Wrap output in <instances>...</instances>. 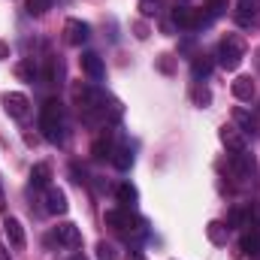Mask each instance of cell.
Returning a JSON list of instances; mask_svg holds the SVG:
<instances>
[{
  "label": "cell",
  "mask_w": 260,
  "mask_h": 260,
  "mask_svg": "<svg viewBox=\"0 0 260 260\" xmlns=\"http://www.w3.org/2000/svg\"><path fill=\"white\" fill-rule=\"evenodd\" d=\"M106 224L112 227V230H118V233H136L139 227H142V221L130 212V209H109L106 212Z\"/></svg>",
  "instance_id": "obj_3"
},
{
  "label": "cell",
  "mask_w": 260,
  "mask_h": 260,
  "mask_svg": "<svg viewBox=\"0 0 260 260\" xmlns=\"http://www.w3.org/2000/svg\"><path fill=\"white\" fill-rule=\"evenodd\" d=\"M27 106H30V103H27V97H24V94H18V91H12V94H6V97H3V109H6L12 118H24V115H27Z\"/></svg>",
  "instance_id": "obj_8"
},
{
  "label": "cell",
  "mask_w": 260,
  "mask_h": 260,
  "mask_svg": "<svg viewBox=\"0 0 260 260\" xmlns=\"http://www.w3.org/2000/svg\"><path fill=\"white\" fill-rule=\"evenodd\" d=\"M6 206V197H3V185H0V209Z\"/></svg>",
  "instance_id": "obj_28"
},
{
  "label": "cell",
  "mask_w": 260,
  "mask_h": 260,
  "mask_svg": "<svg viewBox=\"0 0 260 260\" xmlns=\"http://www.w3.org/2000/svg\"><path fill=\"white\" fill-rule=\"evenodd\" d=\"M46 209H49L52 215H64L67 209H70L67 194L61 191V188H49V191H46Z\"/></svg>",
  "instance_id": "obj_9"
},
{
  "label": "cell",
  "mask_w": 260,
  "mask_h": 260,
  "mask_svg": "<svg viewBox=\"0 0 260 260\" xmlns=\"http://www.w3.org/2000/svg\"><path fill=\"white\" fill-rule=\"evenodd\" d=\"M257 15H260V0H239L236 3V21L242 27H248L251 21H257Z\"/></svg>",
  "instance_id": "obj_7"
},
{
  "label": "cell",
  "mask_w": 260,
  "mask_h": 260,
  "mask_svg": "<svg viewBox=\"0 0 260 260\" xmlns=\"http://www.w3.org/2000/svg\"><path fill=\"white\" fill-rule=\"evenodd\" d=\"M118 170H130L133 167V151H130L127 145H118V148H112V157H109Z\"/></svg>",
  "instance_id": "obj_16"
},
{
  "label": "cell",
  "mask_w": 260,
  "mask_h": 260,
  "mask_svg": "<svg viewBox=\"0 0 260 260\" xmlns=\"http://www.w3.org/2000/svg\"><path fill=\"white\" fill-rule=\"evenodd\" d=\"M139 9H142V15H145V18H151V15H157L160 3H157V0H139Z\"/></svg>",
  "instance_id": "obj_22"
},
{
  "label": "cell",
  "mask_w": 260,
  "mask_h": 260,
  "mask_svg": "<svg viewBox=\"0 0 260 260\" xmlns=\"http://www.w3.org/2000/svg\"><path fill=\"white\" fill-rule=\"evenodd\" d=\"M209 239H212L215 245H224V242H227V227H224L221 221H212V224H209Z\"/></svg>",
  "instance_id": "obj_18"
},
{
  "label": "cell",
  "mask_w": 260,
  "mask_h": 260,
  "mask_svg": "<svg viewBox=\"0 0 260 260\" xmlns=\"http://www.w3.org/2000/svg\"><path fill=\"white\" fill-rule=\"evenodd\" d=\"M52 3H55V0H27V12H30V15H46V12L52 9Z\"/></svg>",
  "instance_id": "obj_20"
},
{
  "label": "cell",
  "mask_w": 260,
  "mask_h": 260,
  "mask_svg": "<svg viewBox=\"0 0 260 260\" xmlns=\"http://www.w3.org/2000/svg\"><path fill=\"white\" fill-rule=\"evenodd\" d=\"M82 70H85L91 79H103V61H100V55L85 52V55H82Z\"/></svg>",
  "instance_id": "obj_14"
},
{
  "label": "cell",
  "mask_w": 260,
  "mask_h": 260,
  "mask_svg": "<svg viewBox=\"0 0 260 260\" xmlns=\"http://www.w3.org/2000/svg\"><path fill=\"white\" fill-rule=\"evenodd\" d=\"M97 257H100V260H118V254H115V248H112V245L100 242V245H97Z\"/></svg>",
  "instance_id": "obj_24"
},
{
  "label": "cell",
  "mask_w": 260,
  "mask_h": 260,
  "mask_svg": "<svg viewBox=\"0 0 260 260\" xmlns=\"http://www.w3.org/2000/svg\"><path fill=\"white\" fill-rule=\"evenodd\" d=\"M70 260H88V257H85V254H73Z\"/></svg>",
  "instance_id": "obj_30"
},
{
  "label": "cell",
  "mask_w": 260,
  "mask_h": 260,
  "mask_svg": "<svg viewBox=\"0 0 260 260\" xmlns=\"http://www.w3.org/2000/svg\"><path fill=\"white\" fill-rule=\"evenodd\" d=\"M55 242L58 245H64V248H79L82 245V233H79V227L76 224H58L55 227Z\"/></svg>",
  "instance_id": "obj_6"
},
{
  "label": "cell",
  "mask_w": 260,
  "mask_h": 260,
  "mask_svg": "<svg viewBox=\"0 0 260 260\" xmlns=\"http://www.w3.org/2000/svg\"><path fill=\"white\" fill-rule=\"evenodd\" d=\"M209 70H212V61L209 58H197L194 61V76L200 79V76H209Z\"/></svg>",
  "instance_id": "obj_23"
},
{
  "label": "cell",
  "mask_w": 260,
  "mask_h": 260,
  "mask_svg": "<svg viewBox=\"0 0 260 260\" xmlns=\"http://www.w3.org/2000/svg\"><path fill=\"white\" fill-rule=\"evenodd\" d=\"M115 194H118V203H121L124 209H133V203L139 200V191H136V188H133L130 182H124V185H118V191H115Z\"/></svg>",
  "instance_id": "obj_17"
},
{
  "label": "cell",
  "mask_w": 260,
  "mask_h": 260,
  "mask_svg": "<svg viewBox=\"0 0 260 260\" xmlns=\"http://www.w3.org/2000/svg\"><path fill=\"white\" fill-rule=\"evenodd\" d=\"M130 260H145V257H142L139 251H130Z\"/></svg>",
  "instance_id": "obj_27"
},
{
  "label": "cell",
  "mask_w": 260,
  "mask_h": 260,
  "mask_svg": "<svg viewBox=\"0 0 260 260\" xmlns=\"http://www.w3.org/2000/svg\"><path fill=\"white\" fill-rule=\"evenodd\" d=\"M64 37H67L70 46H82V43L91 37V27H88V21H82V18H67Z\"/></svg>",
  "instance_id": "obj_5"
},
{
  "label": "cell",
  "mask_w": 260,
  "mask_h": 260,
  "mask_svg": "<svg viewBox=\"0 0 260 260\" xmlns=\"http://www.w3.org/2000/svg\"><path fill=\"white\" fill-rule=\"evenodd\" d=\"M40 130L49 142H61L64 139V109L58 100H46L43 112H40Z\"/></svg>",
  "instance_id": "obj_1"
},
{
  "label": "cell",
  "mask_w": 260,
  "mask_h": 260,
  "mask_svg": "<svg viewBox=\"0 0 260 260\" xmlns=\"http://www.w3.org/2000/svg\"><path fill=\"white\" fill-rule=\"evenodd\" d=\"M233 124L242 130V133H251V136H257V118L251 115V112H245V109H233Z\"/></svg>",
  "instance_id": "obj_12"
},
{
  "label": "cell",
  "mask_w": 260,
  "mask_h": 260,
  "mask_svg": "<svg viewBox=\"0 0 260 260\" xmlns=\"http://www.w3.org/2000/svg\"><path fill=\"white\" fill-rule=\"evenodd\" d=\"M194 100H197V103H203V106H206V103H209V91H206V88H203V91L197 88V91H194Z\"/></svg>",
  "instance_id": "obj_26"
},
{
  "label": "cell",
  "mask_w": 260,
  "mask_h": 260,
  "mask_svg": "<svg viewBox=\"0 0 260 260\" xmlns=\"http://www.w3.org/2000/svg\"><path fill=\"white\" fill-rule=\"evenodd\" d=\"M15 73H18L21 79H30V82H34V76H37V70H34V64H27V61L15 67Z\"/></svg>",
  "instance_id": "obj_25"
},
{
  "label": "cell",
  "mask_w": 260,
  "mask_h": 260,
  "mask_svg": "<svg viewBox=\"0 0 260 260\" xmlns=\"http://www.w3.org/2000/svg\"><path fill=\"white\" fill-rule=\"evenodd\" d=\"M242 58H245V43H242V37L227 34V37L221 40V46H218V64L224 67V70H236V67L242 64Z\"/></svg>",
  "instance_id": "obj_2"
},
{
  "label": "cell",
  "mask_w": 260,
  "mask_h": 260,
  "mask_svg": "<svg viewBox=\"0 0 260 260\" xmlns=\"http://www.w3.org/2000/svg\"><path fill=\"white\" fill-rule=\"evenodd\" d=\"M233 97L242 100V103H251V97H254V79L251 76H239L233 82Z\"/></svg>",
  "instance_id": "obj_11"
},
{
  "label": "cell",
  "mask_w": 260,
  "mask_h": 260,
  "mask_svg": "<svg viewBox=\"0 0 260 260\" xmlns=\"http://www.w3.org/2000/svg\"><path fill=\"white\" fill-rule=\"evenodd\" d=\"M49 179H52V167H49V164H37V167L30 170V185H34V188H46Z\"/></svg>",
  "instance_id": "obj_15"
},
{
  "label": "cell",
  "mask_w": 260,
  "mask_h": 260,
  "mask_svg": "<svg viewBox=\"0 0 260 260\" xmlns=\"http://www.w3.org/2000/svg\"><path fill=\"white\" fill-rule=\"evenodd\" d=\"M0 260H9V254H6V248L0 245Z\"/></svg>",
  "instance_id": "obj_29"
},
{
  "label": "cell",
  "mask_w": 260,
  "mask_h": 260,
  "mask_svg": "<svg viewBox=\"0 0 260 260\" xmlns=\"http://www.w3.org/2000/svg\"><path fill=\"white\" fill-rule=\"evenodd\" d=\"M221 142L236 154V151H245V139H242V130L239 127H224L221 130Z\"/></svg>",
  "instance_id": "obj_13"
},
{
  "label": "cell",
  "mask_w": 260,
  "mask_h": 260,
  "mask_svg": "<svg viewBox=\"0 0 260 260\" xmlns=\"http://www.w3.org/2000/svg\"><path fill=\"white\" fill-rule=\"evenodd\" d=\"M94 157H97V160L112 157V139H97V142H94Z\"/></svg>",
  "instance_id": "obj_19"
},
{
  "label": "cell",
  "mask_w": 260,
  "mask_h": 260,
  "mask_svg": "<svg viewBox=\"0 0 260 260\" xmlns=\"http://www.w3.org/2000/svg\"><path fill=\"white\" fill-rule=\"evenodd\" d=\"M3 230H6V239L12 242V248H24V245H27V239H24V227H21L15 218H6V221H3Z\"/></svg>",
  "instance_id": "obj_10"
},
{
  "label": "cell",
  "mask_w": 260,
  "mask_h": 260,
  "mask_svg": "<svg viewBox=\"0 0 260 260\" xmlns=\"http://www.w3.org/2000/svg\"><path fill=\"white\" fill-rule=\"evenodd\" d=\"M173 21H176L179 27L194 30L200 24H206V12H203V9H191V6H179V9H173Z\"/></svg>",
  "instance_id": "obj_4"
},
{
  "label": "cell",
  "mask_w": 260,
  "mask_h": 260,
  "mask_svg": "<svg viewBox=\"0 0 260 260\" xmlns=\"http://www.w3.org/2000/svg\"><path fill=\"white\" fill-rule=\"evenodd\" d=\"M242 251H245V254H257L260 251V236L257 233H245V239H242Z\"/></svg>",
  "instance_id": "obj_21"
}]
</instances>
